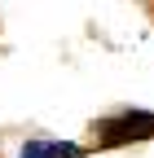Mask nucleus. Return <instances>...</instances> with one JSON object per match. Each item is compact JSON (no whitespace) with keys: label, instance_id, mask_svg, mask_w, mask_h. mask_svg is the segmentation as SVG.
I'll return each instance as SVG.
<instances>
[{"label":"nucleus","instance_id":"nucleus-2","mask_svg":"<svg viewBox=\"0 0 154 158\" xmlns=\"http://www.w3.org/2000/svg\"><path fill=\"white\" fill-rule=\"evenodd\" d=\"M13 158H88V149L75 141H57V136H27Z\"/></svg>","mask_w":154,"mask_h":158},{"label":"nucleus","instance_id":"nucleus-1","mask_svg":"<svg viewBox=\"0 0 154 158\" xmlns=\"http://www.w3.org/2000/svg\"><path fill=\"white\" fill-rule=\"evenodd\" d=\"M97 136L101 145H137V141H154V110H141V106H128L119 114H110L97 123Z\"/></svg>","mask_w":154,"mask_h":158}]
</instances>
